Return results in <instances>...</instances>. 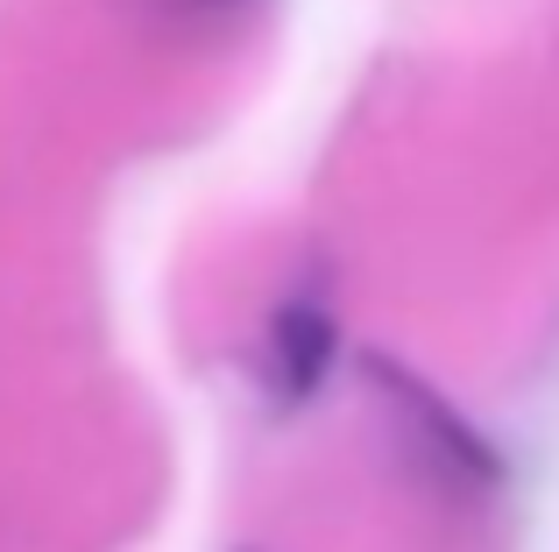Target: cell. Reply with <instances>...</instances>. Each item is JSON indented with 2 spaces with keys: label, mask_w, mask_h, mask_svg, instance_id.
Segmentation results:
<instances>
[{
  "label": "cell",
  "mask_w": 559,
  "mask_h": 552,
  "mask_svg": "<svg viewBox=\"0 0 559 552\" xmlns=\"http://www.w3.org/2000/svg\"><path fill=\"white\" fill-rule=\"evenodd\" d=\"M333 347H341V333H333L326 304H312V298L276 304V319H270V397L276 404H305L319 383H326Z\"/></svg>",
  "instance_id": "7a4b0ae2"
},
{
  "label": "cell",
  "mask_w": 559,
  "mask_h": 552,
  "mask_svg": "<svg viewBox=\"0 0 559 552\" xmlns=\"http://www.w3.org/2000/svg\"><path fill=\"white\" fill-rule=\"evenodd\" d=\"M361 369H369L376 397L396 411L404 440L418 446V460L439 475V482L475 489V496H489V489L503 482V454L481 440V425H467L461 404H447L432 383H425V375H411L404 361H390V355H361Z\"/></svg>",
  "instance_id": "6da1fadb"
},
{
  "label": "cell",
  "mask_w": 559,
  "mask_h": 552,
  "mask_svg": "<svg viewBox=\"0 0 559 552\" xmlns=\"http://www.w3.org/2000/svg\"><path fill=\"white\" fill-rule=\"evenodd\" d=\"M205 8H234V0H205Z\"/></svg>",
  "instance_id": "3957f363"
}]
</instances>
